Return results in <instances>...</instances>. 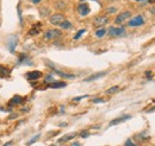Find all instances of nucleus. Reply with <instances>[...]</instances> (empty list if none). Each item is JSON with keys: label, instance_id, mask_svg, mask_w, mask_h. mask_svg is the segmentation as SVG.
Wrapping results in <instances>:
<instances>
[{"label": "nucleus", "instance_id": "nucleus-1", "mask_svg": "<svg viewBox=\"0 0 155 146\" xmlns=\"http://www.w3.org/2000/svg\"><path fill=\"white\" fill-rule=\"evenodd\" d=\"M61 35H62L61 30L51 29V30H48V31L44 33V39H47V41H54V39L61 37Z\"/></svg>", "mask_w": 155, "mask_h": 146}, {"label": "nucleus", "instance_id": "nucleus-2", "mask_svg": "<svg viewBox=\"0 0 155 146\" xmlns=\"http://www.w3.org/2000/svg\"><path fill=\"white\" fill-rule=\"evenodd\" d=\"M64 20H66V18H64V16L62 15V13H55V15H53L49 18L50 24H53L55 26H60Z\"/></svg>", "mask_w": 155, "mask_h": 146}, {"label": "nucleus", "instance_id": "nucleus-3", "mask_svg": "<svg viewBox=\"0 0 155 146\" xmlns=\"http://www.w3.org/2000/svg\"><path fill=\"white\" fill-rule=\"evenodd\" d=\"M131 17V12L130 11H124V12H122V13H119V15L116 17V19H115V24H123L125 20H128L129 18Z\"/></svg>", "mask_w": 155, "mask_h": 146}, {"label": "nucleus", "instance_id": "nucleus-4", "mask_svg": "<svg viewBox=\"0 0 155 146\" xmlns=\"http://www.w3.org/2000/svg\"><path fill=\"white\" fill-rule=\"evenodd\" d=\"M109 17L108 16H99L97 18H94L93 20V25L96 26V28H103L104 25H106L109 23Z\"/></svg>", "mask_w": 155, "mask_h": 146}, {"label": "nucleus", "instance_id": "nucleus-5", "mask_svg": "<svg viewBox=\"0 0 155 146\" xmlns=\"http://www.w3.org/2000/svg\"><path fill=\"white\" fill-rule=\"evenodd\" d=\"M145 23V19L142 18V16H136L134 17L131 20H129V26H131V28H137V26H141V25H143Z\"/></svg>", "mask_w": 155, "mask_h": 146}, {"label": "nucleus", "instance_id": "nucleus-6", "mask_svg": "<svg viewBox=\"0 0 155 146\" xmlns=\"http://www.w3.org/2000/svg\"><path fill=\"white\" fill-rule=\"evenodd\" d=\"M108 32H109V36H111V37H118V36H122L123 33H125V30H124V28H113V26H111Z\"/></svg>", "mask_w": 155, "mask_h": 146}, {"label": "nucleus", "instance_id": "nucleus-7", "mask_svg": "<svg viewBox=\"0 0 155 146\" xmlns=\"http://www.w3.org/2000/svg\"><path fill=\"white\" fill-rule=\"evenodd\" d=\"M89 11H91V8H89V6L86 3H82V4H80L79 6H78V12H79V15L82 16V17L87 16L89 13Z\"/></svg>", "mask_w": 155, "mask_h": 146}, {"label": "nucleus", "instance_id": "nucleus-8", "mask_svg": "<svg viewBox=\"0 0 155 146\" xmlns=\"http://www.w3.org/2000/svg\"><path fill=\"white\" fill-rule=\"evenodd\" d=\"M25 77H27L29 81H35V80H38L42 77V73L38 71V70H35V71H29L27 75H25Z\"/></svg>", "mask_w": 155, "mask_h": 146}, {"label": "nucleus", "instance_id": "nucleus-9", "mask_svg": "<svg viewBox=\"0 0 155 146\" xmlns=\"http://www.w3.org/2000/svg\"><path fill=\"white\" fill-rule=\"evenodd\" d=\"M106 75V71H101V73H97V74H93V75H91V76H88V77H86L84 81L85 82H91V81H96V80H98V78H100V77H103V76H105Z\"/></svg>", "mask_w": 155, "mask_h": 146}, {"label": "nucleus", "instance_id": "nucleus-10", "mask_svg": "<svg viewBox=\"0 0 155 146\" xmlns=\"http://www.w3.org/2000/svg\"><path fill=\"white\" fill-rule=\"evenodd\" d=\"M131 118V115H124V116H121V118H117V119H115V120H112V121H110V126H115V125H118V124H121V122H124V121H126L128 119H130Z\"/></svg>", "mask_w": 155, "mask_h": 146}, {"label": "nucleus", "instance_id": "nucleus-11", "mask_svg": "<svg viewBox=\"0 0 155 146\" xmlns=\"http://www.w3.org/2000/svg\"><path fill=\"white\" fill-rule=\"evenodd\" d=\"M24 102V98H22V96H19V95H16V96H13L12 98V100H11V104H19V103H23Z\"/></svg>", "mask_w": 155, "mask_h": 146}, {"label": "nucleus", "instance_id": "nucleus-12", "mask_svg": "<svg viewBox=\"0 0 155 146\" xmlns=\"http://www.w3.org/2000/svg\"><path fill=\"white\" fill-rule=\"evenodd\" d=\"M8 76H10V70L4 65H0V77H8Z\"/></svg>", "mask_w": 155, "mask_h": 146}, {"label": "nucleus", "instance_id": "nucleus-13", "mask_svg": "<svg viewBox=\"0 0 155 146\" xmlns=\"http://www.w3.org/2000/svg\"><path fill=\"white\" fill-rule=\"evenodd\" d=\"M66 7H67V4H66V1H63V0H59V1L55 3L56 10H64Z\"/></svg>", "mask_w": 155, "mask_h": 146}, {"label": "nucleus", "instance_id": "nucleus-14", "mask_svg": "<svg viewBox=\"0 0 155 146\" xmlns=\"http://www.w3.org/2000/svg\"><path fill=\"white\" fill-rule=\"evenodd\" d=\"M54 73L55 74H57L59 76H61V77H63V78H74L75 76L74 75H72V74H66V73H62V71H60V70H54Z\"/></svg>", "mask_w": 155, "mask_h": 146}, {"label": "nucleus", "instance_id": "nucleus-15", "mask_svg": "<svg viewBox=\"0 0 155 146\" xmlns=\"http://www.w3.org/2000/svg\"><path fill=\"white\" fill-rule=\"evenodd\" d=\"M48 87L49 88H63V87H66V82H53Z\"/></svg>", "mask_w": 155, "mask_h": 146}, {"label": "nucleus", "instance_id": "nucleus-16", "mask_svg": "<svg viewBox=\"0 0 155 146\" xmlns=\"http://www.w3.org/2000/svg\"><path fill=\"white\" fill-rule=\"evenodd\" d=\"M76 136V133H69V134H67V136H64L63 138H61L60 140H59V143H64V141H68V140H71L72 138H74Z\"/></svg>", "mask_w": 155, "mask_h": 146}, {"label": "nucleus", "instance_id": "nucleus-17", "mask_svg": "<svg viewBox=\"0 0 155 146\" xmlns=\"http://www.w3.org/2000/svg\"><path fill=\"white\" fill-rule=\"evenodd\" d=\"M40 28H41V24H40V23H37L36 28H34L32 30L29 31V35H30V36H35V35H37L38 32H40Z\"/></svg>", "mask_w": 155, "mask_h": 146}, {"label": "nucleus", "instance_id": "nucleus-18", "mask_svg": "<svg viewBox=\"0 0 155 146\" xmlns=\"http://www.w3.org/2000/svg\"><path fill=\"white\" fill-rule=\"evenodd\" d=\"M72 26H73V25H72V23H71V21L64 20V21L60 25V28H61V29H64V30H68V29H71V28H72Z\"/></svg>", "mask_w": 155, "mask_h": 146}, {"label": "nucleus", "instance_id": "nucleus-19", "mask_svg": "<svg viewBox=\"0 0 155 146\" xmlns=\"http://www.w3.org/2000/svg\"><path fill=\"white\" fill-rule=\"evenodd\" d=\"M105 33H106V30H105V29H103V28L96 31V36H97L98 38H101V37H104V36H105Z\"/></svg>", "mask_w": 155, "mask_h": 146}, {"label": "nucleus", "instance_id": "nucleus-20", "mask_svg": "<svg viewBox=\"0 0 155 146\" xmlns=\"http://www.w3.org/2000/svg\"><path fill=\"white\" fill-rule=\"evenodd\" d=\"M119 90V87L118 86H115V87H111L106 90V94H115V93H117Z\"/></svg>", "mask_w": 155, "mask_h": 146}, {"label": "nucleus", "instance_id": "nucleus-21", "mask_svg": "<svg viewBox=\"0 0 155 146\" xmlns=\"http://www.w3.org/2000/svg\"><path fill=\"white\" fill-rule=\"evenodd\" d=\"M40 13H41L42 17H47L49 13H50V11H49L48 7H43V8H40Z\"/></svg>", "mask_w": 155, "mask_h": 146}, {"label": "nucleus", "instance_id": "nucleus-22", "mask_svg": "<svg viewBox=\"0 0 155 146\" xmlns=\"http://www.w3.org/2000/svg\"><path fill=\"white\" fill-rule=\"evenodd\" d=\"M85 32H86V30H84V29L82 30H79V31H78V33L74 36V39H79L82 36V33H85Z\"/></svg>", "mask_w": 155, "mask_h": 146}, {"label": "nucleus", "instance_id": "nucleus-23", "mask_svg": "<svg viewBox=\"0 0 155 146\" xmlns=\"http://www.w3.org/2000/svg\"><path fill=\"white\" fill-rule=\"evenodd\" d=\"M38 138H40V134H37V136H35L30 141H28V145H31V144H34L35 141H37L38 140Z\"/></svg>", "mask_w": 155, "mask_h": 146}, {"label": "nucleus", "instance_id": "nucleus-24", "mask_svg": "<svg viewBox=\"0 0 155 146\" xmlns=\"http://www.w3.org/2000/svg\"><path fill=\"white\" fill-rule=\"evenodd\" d=\"M45 82H50V83H53V82H55V80H54V77L51 76V75H49V76H47V78H45Z\"/></svg>", "mask_w": 155, "mask_h": 146}, {"label": "nucleus", "instance_id": "nucleus-25", "mask_svg": "<svg viewBox=\"0 0 155 146\" xmlns=\"http://www.w3.org/2000/svg\"><path fill=\"white\" fill-rule=\"evenodd\" d=\"M94 103H104L105 102V100L104 99H100V98H97V99H94V100H92Z\"/></svg>", "mask_w": 155, "mask_h": 146}, {"label": "nucleus", "instance_id": "nucleus-26", "mask_svg": "<svg viewBox=\"0 0 155 146\" xmlns=\"http://www.w3.org/2000/svg\"><path fill=\"white\" fill-rule=\"evenodd\" d=\"M125 146H136V145L133 143V140H131V139H128V140L125 141Z\"/></svg>", "mask_w": 155, "mask_h": 146}, {"label": "nucleus", "instance_id": "nucleus-27", "mask_svg": "<svg viewBox=\"0 0 155 146\" xmlns=\"http://www.w3.org/2000/svg\"><path fill=\"white\" fill-rule=\"evenodd\" d=\"M85 98H87V95H82V96H78V98H74L73 100H74V101H80L81 99H85Z\"/></svg>", "mask_w": 155, "mask_h": 146}, {"label": "nucleus", "instance_id": "nucleus-28", "mask_svg": "<svg viewBox=\"0 0 155 146\" xmlns=\"http://www.w3.org/2000/svg\"><path fill=\"white\" fill-rule=\"evenodd\" d=\"M116 11H117V10H116L115 7H111V8H109V10H108V12H109V13H115Z\"/></svg>", "mask_w": 155, "mask_h": 146}, {"label": "nucleus", "instance_id": "nucleus-29", "mask_svg": "<svg viewBox=\"0 0 155 146\" xmlns=\"http://www.w3.org/2000/svg\"><path fill=\"white\" fill-rule=\"evenodd\" d=\"M42 1V0H31V3H34V4H40Z\"/></svg>", "mask_w": 155, "mask_h": 146}, {"label": "nucleus", "instance_id": "nucleus-30", "mask_svg": "<svg viewBox=\"0 0 155 146\" xmlns=\"http://www.w3.org/2000/svg\"><path fill=\"white\" fill-rule=\"evenodd\" d=\"M87 136H88L87 132H82V133H81V137H82V138H86Z\"/></svg>", "mask_w": 155, "mask_h": 146}, {"label": "nucleus", "instance_id": "nucleus-31", "mask_svg": "<svg viewBox=\"0 0 155 146\" xmlns=\"http://www.w3.org/2000/svg\"><path fill=\"white\" fill-rule=\"evenodd\" d=\"M12 144H13V143H12V141H8V143H6V144H4L3 146H11Z\"/></svg>", "mask_w": 155, "mask_h": 146}, {"label": "nucleus", "instance_id": "nucleus-32", "mask_svg": "<svg viewBox=\"0 0 155 146\" xmlns=\"http://www.w3.org/2000/svg\"><path fill=\"white\" fill-rule=\"evenodd\" d=\"M150 12L153 13V15H155V6H154V7H152V10H150Z\"/></svg>", "mask_w": 155, "mask_h": 146}, {"label": "nucleus", "instance_id": "nucleus-33", "mask_svg": "<svg viewBox=\"0 0 155 146\" xmlns=\"http://www.w3.org/2000/svg\"><path fill=\"white\" fill-rule=\"evenodd\" d=\"M72 146H80V144H79V143H73Z\"/></svg>", "mask_w": 155, "mask_h": 146}, {"label": "nucleus", "instance_id": "nucleus-34", "mask_svg": "<svg viewBox=\"0 0 155 146\" xmlns=\"http://www.w3.org/2000/svg\"><path fill=\"white\" fill-rule=\"evenodd\" d=\"M148 1H149V4H152V5L155 4V0H148Z\"/></svg>", "mask_w": 155, "mask_h": 146}, {"label": "nucleus", "instance_id": "nucleus-35", "mask_svg": "<svg viewBox=\"0 0 155 146\" xmlns=\"http://www.w3.org/2000/svg\"><path fill=\"white\" fill-rule=\"evenodd\" d=\"M146 76H147V77H150V71H147V73H146Z\"/></svg>", "mask_w": 155, "mask_h": 146}, {"label": "nucleus", "instance_id": "nucleus-36", "mask_svg": "<svg viewBox=\"0 0 155 146\" xmlns=\"http://www.w3.org/2000/svg\"><path fill=\"white\" fill-rule=\"evenodd\" d=\"M135 1H146V0H135Z\"/></svg>", "mask_w": 155, "mask_h": 146}]
</instances>
